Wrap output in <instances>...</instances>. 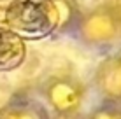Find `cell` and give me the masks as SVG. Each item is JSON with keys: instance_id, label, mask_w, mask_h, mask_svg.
I'll use <instances>...</instances> for the list:
<instances>
[{"instance_id": "5", "label": "cell", "mask_w": 121, "mask_h": 119, "mask_svg": "<svg viewBox=\"0 0 121 119\" xmlns=\"http://www.w3.org/2000/svg\"><path fill=\"white\" fill-rule=\"evenodd\" d=\"M26 58V42L12 28H0V70H14Z\"/></svg>"}, {"instance_id": "1", "label": "cell", "mask_w": 121, "mask_h": 119, "mask_svg": "<svg viewBox=\"0 0 121 119\" xmlns=\"http://www.w3.org/2000/svg\"><path fill=\"white\" fill-rule=\"evenodd\" d=\"M9 28L18 33L42 37L67 25H77L79 14L69 0H16L7 9Z\"/></svg>"}, {"instance_id": "6", "label": "cell", "mask_w": 121, "mask_h": 119, "mask_svg": "<svg viewBox=\"0 0 121 119\" xmlns=\"http://www.w3.org/2000/svg\"><path fill=\"white\" fill-rule=\"evenodd\" d=\"M0 119H51V116L33 103H11L0 110Z\"/></svg>"}, {"instance_id": "7", "label": "cell", "mask_w": 121, "mask_h": 119, "mask_svg": "<svg viewBox=\"0 0 121 119\" xmlns=\"http://www.w3.org/2000/svg\"><path fill=\"white\" fill-rule=\"evenodd\" d=\"M84 119H121V103L104 102L100 107L91 110Z\"/></svg>"}, {"instance_id": "4", "label": "cell", "mask_w": 121, "mask_h": 119, "mask_svg": "<svg viewBox=\"0 0 121 119\" xmlns=\"http://www.w3.org/2000/svg\"><path fill=\"white\" fill-rule=\"evenodd\" d=\"M93 86L104 102L121 103V49L98 63L93 74Z\"/></svg>"}, {"instance_id": "2", "label": "cell", "mask_w": 121, "mask_h": 119, "mask_svg": "<svg viewBox=\"0 0 121 119\" xmlns=\"http://www.w3.org/2000/svg\"><path fill=\"white\" fill-rule=\"evenodd\" d=\"M77 37L90 47H111L121 42V4L102 2L79 14Z\"/></svg>"}, {"instance_id": "3", "label": "cell", "mask_w": 121, "mask_h": 119, "mask_svg": "<svg viewBox=\"0 0 121 119\" xmlns=\"http://www.w3.org/2000/svg\"><path fill=\"white\" fill-rule=\"evenodd\" d=\"M42 93L53 114L72 116L81 112L86 98V86L77 77L55 75L46 81Z\"/></svg>"}, {"instance_id": "8", "label": "cell", "mask_w": 121, "mask_h": 119, "mask_svg": "<svg viewBox=\"0 0 121 119\" xmlns=\"http://www.w3.org/2000/svg\"><path fill=\"white\" fill-rule=\"evenodd\" d=\"M51 119H84V117H81V114H72V116H61V114H53Z\"/></svg>"}]
</instances>
